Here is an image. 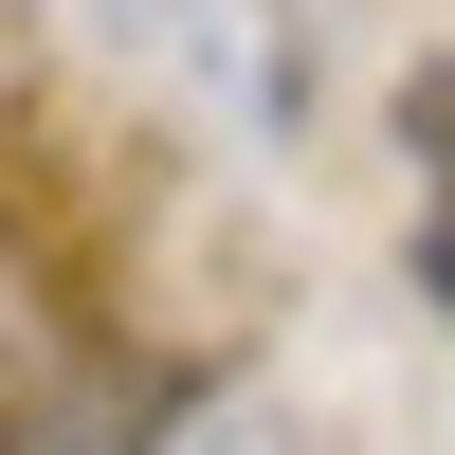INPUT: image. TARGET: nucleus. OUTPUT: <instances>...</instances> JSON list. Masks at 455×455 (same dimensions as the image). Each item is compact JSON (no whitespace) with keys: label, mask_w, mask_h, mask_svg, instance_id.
Here are the masks:
<instances>
[{"label":"nucleus","mask_w":455,"mask_h":455,"mask_svg":"<svg viewBox=\"0 0 455 455\" xmlns=\"http://www.w3.org/2000/svg\"><path fill=\"white\" fill-rule=\"evenodd\" d=\"M146 455H310V437H291L274 401H201V419H164Z\"/></svg>","instance_id":"f03ea898"},{"label":"nucleus","mask_w":455,"mask_h":455,"mask_svg":"<svg viewBox=\"0 0 455 455\" xmlns=\"http://www.w3.org/2000/svg\"><path fill=\"white\" fill-rule=\"evenodd\" d=\"M401 274L455 310V55L401 73Z\"/></svg>","instance_id":"f257e3e1"}]
</instances>
